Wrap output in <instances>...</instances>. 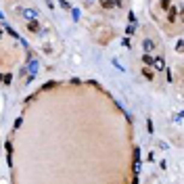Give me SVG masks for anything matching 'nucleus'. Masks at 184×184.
<instances>
[{
    "mask_svg": "<svg viewBox=\"0 0 184 184\" xmlns=\"http://www.w3.org/2000/svg\"><path fill=\"white\" fill-rule=\"evenodd\" d=\"M151 65H153L155 69H159V71H161V69H165V61H163V57H157V59H153V63H151Z\"/></svg>",
    "mask_w": 184,
    "mask_h": 184,
    "instance_id": "nucleus-1",
    "label": "nucleus"
},
{
    "mask_svg": "<svg viewBox=\"0 0 184 184\" xmlns=\"http://www.w3.org/2000/svg\"><path fill=\"white\" fill-rule=\"evenodd\" d=\"M23 17H25V19H29V21H34V19L38 17V13H36L34 8H25V11H23Z\"/></svg>",
    "mask_w": 184,
    "mask_h": 184,
    "instance_id": "nucleus-2",
    "label": "nucleus"
},
{
    "mask_svg": "<svg viewBox=\"0 0 184 184\" xmlns=\"http://www.w3.org/2000/svg\"><path fill=\"white\" fill-rule=\"evenodd\" d=\"M27 69H29V78H27V80H34V75H36V71H38V63H36V61H29V67H27Z\"/></svg>",
    "mask_w": 184,
    "mask_h": 184,
    "instance_id": "nucleus-3",
    "label": "nucleus"
},
{
    "mask_svg": "<svg viewBox=\"0 0 184 184\" xmlns=\"http://www.w3.org/2000/svg\"><path fill=\"white\" fill-rule=\"evenodd\" d=\"M144 50H146V52H149V54H151V52H153V50H155V44H153V42H151V40H144Z\"/></svg>",
    "mask_w": 184,
    "mask_h": 184,
    "instance_id": "nucleus-4",
    "label": "nucleus"
},
{
    "mask_svg": "<svg viewBox=\"0 0 184 184\" xmlns=\"http://www.w3.org/2000/svg\"><path fill=\"white\" fill-rule=\"evenodd\" d=\"M142 61H144V65H146V67H151V63H153V54H149V52H146V54L142 57Z\"/></svg>",
    "mask_w": 184,
    "mask_h": 184,
    "instance_id": "nucleus-5",
    "label": "nucleus"
},
{
    "mask_svg": "<svg viewBox=\"0 0 184 184\" xmlns=\"http://www.w3.org/2000/svg\"><path fill=\"white\" fill-rule=\"evenodd\" d=\"M142 73H144V78H146V80H153V75H155V73L151 71V67H144V69H142Z\"/></svg>",
    "mask_w": 184,
    "mask_h": 184,
    "instance_id": "nucleus-6",
    "label": "nucleus"
},
{
    "mask_svg": "<svg viewBox=\"0 0 184 184\" xmlns=\"http://www.w3.org/2000/svg\"><path fill=\"white\" fill-rule=\"evenodd\" d=\"M167 19H170V21H176V8H174V6H170V13H167Z\"/></svg>",
    "mask_w": 184,
    "mask_h": 184,
    "instance_id": "nucleus-7",
    "label": "nucleus"
},
{
    "mask_svg": "<svg viewBox=\"0 0 184 184\" xmlns=\"http://www.w3.org/2000/svg\"><path fill=\"white\" fill-rule=\"evenodd\" d=\"M29 32H40V25H38V21H29Z\"/></svg>",
    "mask_w": 184,
    "mask_h": 184,
    "instance_id": "nucleus-8",
    "label": "nucleus"
},
{
    "mask_svg": "<svg viewBox=\"0 0 184 184\" xmlns=\"http://www.w3.org/2000/svg\"><path fill=\"white\" fill-rule=\"evenodd\" d=\"M100 4H103V8H111L115 2H113V0H100Z\"/></svg>",
    "mask_w": 184,
    "mask_h": 184,
    "instance_id": "nucleus-9",
    "label": "nucleus"
},
{
    "mask_svg": "<svg viewBox=\"0 0 184 184\" xmlns=\"http://www.w3.org/2000/svg\"><path fill=\"white\" fill-rule=\"evenodd\" d=\"M161 6H163V8H170V6H172V0H161Z\"/></svg>",
    "mask_w": 184,
    "mask_h": 184,
    "instance_id": "nucleus-10",
    "label": "nucleus"
},
{
    "mask_svg": "<svg viewBox=\"0 0 184 184\" xmlns=\"http://www.w3.org/2000/svg\"><path fill=\"white\" fill-rule=\"evenodd\" d=\"M2 80H4V84H11V80H13V75H11V73H6V75H4Z\"/></svg>",
    "mask_w": 184,
    "mask_h": 184,
    "instance_id": "nucleus-11",
    "label": "nucleus"
},
{
    "mask_svg": "<svg viewBox=\"0 0 184 184\" xmlns=\"http://www.w3.org/2000/svg\"><path fill=\"white\" fill-rule=\"evenodd\" d=\"M113 2H115V4H121V0H113Z\"/></svg>",
    "mask_w": 184,
    "mask_h": 184,
    "instance_id": "nucleus-12",
    "label": "nucleus"
},
{
    "mask_svg": "<svg viewBox=\"0 0 184 184\" xmlns=\"http://www.w3.org/2000/svg\"><path fill=\"white\" fill-rule=\"evenodd\" d=\"M0 38H2V29H0Z\"/></svg>",
    "mask_w": 184,
    "mask_h": 184,
    "instance_id": "nucleus-13",
    "label": "nucleus"
}]
</instances>
